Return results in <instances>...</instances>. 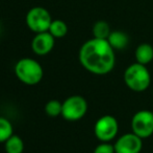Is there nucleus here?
Segmentation results:
<instances>
[{
    "mask_svg": "<svg viewBox=\"0 0 153 153\" xmlns=\"http://www.w3.org/2000/svg\"><path fill=\"white\" fill-rule=\"evenodd\" d=\"M79 62L82 67L96 76H105L113 72L116 65L115 49L107 40L93 38L81 45Z\"/></svg>",
    "mask_w": 153,
    "mask_h": 153,
    "instance_id": "nucleus-1",
    "label": "nucleus"
},
{
    "mask_svg": "<svg viewBox=\"0 0 153 153\" xmlns=\"http://www.w3.org/2000/svg\"><path fill=\"white\" fill-rule=\"evenodd\" d=\"M124 83L130 90L135 92H143L149 88L151 84V75L147 65L135 63L129 65L123 75Z\"/></svg>",
    "mask_w": 153,
    "mask_h": 153,
    "instance_id": "nucleus-2",
    "label": "nucleus"
},
{
    "mask_svg": "<svg viewBox=\"0 0 153 153\" xmlns=\"http://www.w3.org/2000/svg\"><path fill=\"white\" fill-rule=\"evenodd\" d=\"M15 74L22 83L26 85H36L43 79L44 72L38 61L31 58H23L15 65Z\"/></svg>",
    "mask_w": 153,
    "mask_h": 153,
    "instance_id": "nucleus-3",
    "label": "nucleus"
},
{
    "mask_svg": "<svg viewBox=\"0 0 153 153\" xmlns=\"http://www.w3.org/2000/svg\"><path fill=\"white\" fill-rule=\"evenodd\" d=\"M88 112V102L81 96H71L62 102V116L69 122H76Z\"/></svg>",
    "mask_w": 153,
    "mask_h": 153,
    "instance_id": "nucleus-4",
    "label": "nucleus"
},
{
    "mask_svg": "<svg viewBox=\"0 0 153 153\" xmlns=\"http://www.w3.org/2000/svg\"><path fill=\"white\" fill-rule=\"evenodd\" d=\"M119 132V123L113 115H103L97 120L94 126L95 136L101 143H109L115 139Z\"/></svg>",
    "mask_w": 153,
    "mask_h": 153,
    "instance_id": "nucleus-5",
    "label": "nucleus"
},
{
    "mask_svg": "<svg viewBox=\"0 0 153 153\" xmlns=\"http://www.w3.org/2000/svg\"><path fill=\"white\" fill-rule=\"evenodd\" d=\"M52 22L51 15L46 8L36 6L28 11L26 15V24L31 32L36 34L48 32Z\"/></svg>",
    "mask_w": 153,
    "mask_h": 153,
    "instance_id": "nucleus-6",
    "label": "nucleus"
},
{
    "mask_svg": "<svg viewBox=\"0 0 153 153\" xmlns=\"http://www.w3.org/2000/svg\"><path fill=\"white\" fill-rule=\"evenodd\" d=\"M131 132L141 139H148L153 135V112L150 110H140L131 118Z\"/></svg>",
    "mask_w": 153,
    "mask_h": 153,
    "instance_id": "nucleus-7",
    "label": "nucleus"
},
{
    "mask_svg": "<svg viewBox=\"0 0 153 153\" xmlns=\"http://www.w3.org/2000/svg\"><path fill=\"white\" fill-rule=\"evenodd\" d=\"M116 153H140L143 148V139L133 132L119 136L114 144Z\"/></svg>",
    "mask_w": 153,
    "mask_h": 153,
    "instance_id": "nucleus-8",
    "label": "nucleus"
},
{
    "mask_svg": "<svg viewBox=\"0 0 153 153\" xmlns=\"http://www.w3.org/2000/svg\"><path fill=\"white\" fill-rule=\"evenodd\" d=\"M55 38L49 32L39 33L31 41V48L38 56H46L54 47Z\"/></svg>",
    "mask_w": 153,
    "mask_h": 153,
    "instance_id": "nucleus-9",
    "label": "nucleus"
},
{
    "mask_svg": "<svg viewBox=\"0 0 153 153\" xmlns=\"http://www.w3.org/2000/svg\"><path fill=\"white\" fill-rule=\"evenodd\" d=\"M134 57L137 63L148 65L153 60V47L149 43H141L134 51Z\"/></svg>",
    "mask_w": 153,
    "mask_h": 153,
    "instance_id": "nucleus-10",
    "label": "nucleus"
},
{
    "mask_svg": "<svg viewBox=\"0 0 153 153\" xmlns=\"http://www.w3.org/2000/svg\"><path fill=\"white\" fill-rule=\"evenodd\" d=\"M107 41L115 50H122L126 48L129 43V37L127 34L121 31H114L107 38Z\"/></svg>",
    "mask_w": 153,
    "mask_h": 153,
    "instance_id": "nucleus-11",
    "label": "nucleus"
},
{
    "mask_svg": "<svg viewBox=\"0 0 153 153\" xmlns=\"http://www.w3.org/2000/svg\"><path fill=\"white\" fill-rule=\"evenodd\" d=\"M92 33H93V36H94L93 38L107 40L108 36L111 35V26H109V24L106 21L99 20L94 23L93 29H92Z\"/></svg>",
    "mask_w": 153,
    "mask_h": 153,
    "instance_id": "nucleus-12",
    "label": "nucleus"
},
{
    "mask_svg": "<svg viewBox=\"0 0 153 153\" xmlns=\"http://www.w3.org/2000/svg\"><path fill=\"white\" fill-rule=\"evenodd\" d=\"M4 148L6 153H22L24 150V143L19 135L13 134L4 143Z\"/></svg>",
    "mask_w": 153,
    "mask_h": 153,
    "instance_id": "nucleus-13",
    "label": "nucleus"
},
{
    "mask_svg": "<svg viewBox=\"0 0 153 153\" xmlns=\"http://www.w3.org/2000/svg\"><path fill=\"white\" fill-rule=\"evenodd\" d=\"M48 32L55 39L64 38L67 35V33H68V26H67V24L62 20H59V19L52 20Z\"/></svg>",
    "mask_w": 153,
    "mask_h": 153,
    "instance_id": "nucleus-14",
    "label": "nucleus"
},
{
    "mask_svg": "<svg viewBox=\"0 0 153 153\" xmlns=\"http://www.w3.org/2000/svg\"><path fill=\"white\" fill-rule=\"evenodd\" d=\"M14 134L13 125L6 118L0 116V143H5Z\"/></svg>",
    "mask_w": 153,
    "mask_h": 153,
    "instance_id": "nucleus-15",
    "label": "nucleus"
},
{
    "mask_svg": "<svg viewBox=\"0 0 153 153\" xmlns=\"http://www.w3.org/2000/svg\"><path fill=\"white\" fill-rule=\"evenodd\" d=\"M62 103L57 100H50L45 105V112L51 118H56L59 115H62Z\"/></svg>",
    "mask_w": 153,
    "mask_h": 153,
    "instance_id": "nucleus-16",
    "label": "nucleus"
},
{
    "mask_svg": "<svg viewBox=\"0 0 153 153\" xmlns=\"http://www.w3.org/2000/svg\"><path fill=\"white\" fill-rule=\"evenodd\" d=\"M94 153H116L115 146L109 143H101L94 149Z\"/></svg>",
    "mask_w": 153,
    "mask_h": 153,
    "instance_id": "nucleus-17",
    "label": "nucleus"
},
{
    "mask_svg": "<svg viewBox=\"0 0 153 153\" xmlns=\"http://www.w3.org/2000/svg\"><path fill=\"white\" fill-rule=\"evenodd\" d=\"M152 112H153V111H152Z\"/></svg>",
    "mask_w": 153,
    "mask_h": 153,
    "instance_id": "nucleus-18",
    "label": "nucleus"
}]
</instances>
